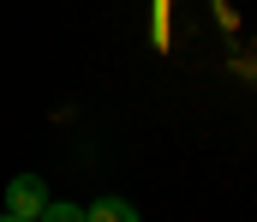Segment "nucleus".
Listing matches in <instances>:
<instances>
[{
  "instance_id": "nucleus-1",
  "label": "nucleus",
  "mask_w": 257,
  "mask_h": 222,
  "mask_svg": "<svg viewBox=\"0 0 257 222\" xmlns=\"http://www.w3.org/2000/svg\"><path fill=\"white\" fill-rule=\"evenodd\" d=\"M42 204H48L42 174H12V180H6V210H12V216L36 222V216H42Z\"/></svg>"
},
{
  "instance_id": "nucleus-2",
  "label": "nucleus",
  "mask_w": 257,
  "mask_h": 222,
  "mask_svg": "<svg viewBox=\"0 0 257 222\" xmlns=\"http://www.w3.org/2000/svg\"><path fill=\"white\" fill-rule=\"evenodd\" d=\"M84 222H138L126 198H96V204H84Z\"/></svg>"
},
{
  "instance_id": "nucleus-3",
  "label": "nucleus",
  "mask_w": 257,
  "mask_h": 222,
  "mask_svg": "<svg viewBox=\"0 0 257 222\" xmlns=\"http://www.w3.org/2000/svg\"><path fill=\"white\" fill-rule=\"evenodd\" d=\"M36 222H84V204H60V198H48Z\"/></svg>"
},
{
  "instance_id": "nucleus-4",
  "label": "nucleus",
  "mask_w": 257,
  "mask_h": 222,
  "mask_svg": "<svg viewBox=\"0 0 257 222\" xmlns=\"http://www.w3.org/2000/svg\"><path fill=\"white\" fill-rule=\"evenodd\" d=\"M0 222H24V216H12V210H6V216H0Z\"/></svg>"
}]
</instances>
